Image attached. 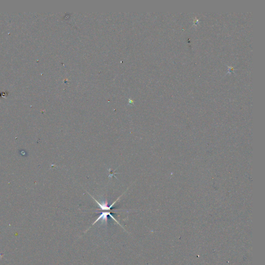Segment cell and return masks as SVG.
<instances>
[{
	"instance_id": "7a4b0ae2",
	"label": "cell",
	"mask_w": 265,
	"mask_h": 265,
	"mask_svg": "<svg viewBox=\"0 0 265 265\" xmlns=\"http://www.w3.org/2000/svg\"><path fill=\"white\" fill-rule=\"evenodd\" d=\"M94 200H95V202H97V204L99 205V208L101 209V210H110L111 209H112V207H113V206L114 205V204L118 200H117L116 201H115V202L113 203V204L111 205L110 206H108V202H102V203H99V202H97V200H95L94 198L92 197Z\"/></svg>"
},
{
	"instance_id": "6da1fadb",
	"label": "cell",
	"mask_w": 265,
	"mask_h": 265,
	"mask_svg": "<svg viewBox=\"0 0 265 265\" xmlns=\"http://www.w3.org/2000/svg\"><path fill=\"white\" fill-rule=\"evenodd\" d=\"M108 215L111 217L112 219L114 220V221L116 222L119 225H120L121 227H122V226L119 223V222L114 218V217L112 215V214L110 212H104L101 213V215L99 216V217L97 219V220L94 222L92 224V225H94L95 224L97 223L99 221H100V220H101V222L102 223H104L105 224L107 223V217Z\"/></svg>"
}]
</instances>
